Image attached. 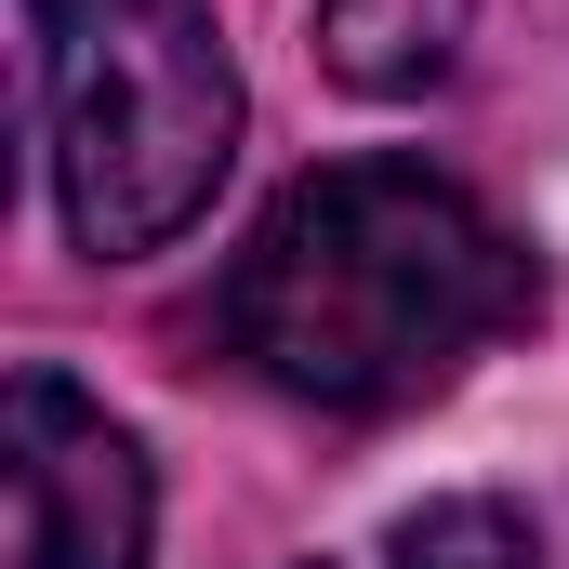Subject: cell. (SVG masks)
Instances as JSON below:
<instances>
[{
  "label": "cell",
  "mask_w": 569,
  "mask_h": 569,
  "mask_svg": "<svg viewBox=\"0 0 569 569\" xmlns=\"http://www.w3.org/2000/svg\"><path fill=\"white\" fill-rule=\"evenodd\" d=\"M385 569H543V543H530V517H517V503L463 490V503H425V517H398Z\"/></svg>",
  "instance_id": "obj_5"
},
{
  "label": "cell",
  "mask_w": 569,
  "mask_h": 569,
  "mask_svg": "<svg viewBox=\"0 0 569 569\" xmlns=\"http://www.w3.org/2000/svg\"><path fill=\"white\" fill-rule=\"evenodd\" d=\"M318 53L345 93H425L463 53V0H318Z\"/></svg>",
  "instance_id": "obj_4"
},
{
  "label": "cell",
  "mask_w": 569,
  "mask_h": 569,
  "mask_svg": "<svg viewBox=\"0 0 569 569\" xmlns=\"http://www.w3.org/2000/svg\"><path fill=\"white\" fill-rule=\"evenodd\" d=\"M530 318H543L530 239L425 159H331L279 186L239 266L212 279L226 358L266 398L345 411V425L463 385V358H490Z\"/></svg>",
  "instance_id": "obj_1"
},
{
  "label": "cell",
  "mask_w": 569,
  "mask_h": 569,
  "mask_svg": "<svg viewBox=\"0 0 569 569\" xmlns=\"http://www.w3.org/2000/svg\"><path fill=\"white\" fill-rule=\"evenodd\" d=\"M40 159L80 252H159L239 159V67L199 0H27Z\"/></svg>",
  "instance_id": "obj_2"
},
{
  "label": "cell",
  "mask_w": 569,
  "mask_h": 569,
  "mask_svg": "<svg viewBox=\"0 0 569 569\" xmlns=\"http://www.w3.org/2000/svg\"><path fill=\"white\" fill-rule=\"evenodd\" d=\"M0 477H13V569H146V543H159L146 450L107 425V398H80L40 358L13 371Z\"/></svg>",
  "instance_id": "obj_3"
}]
</instances>
